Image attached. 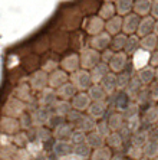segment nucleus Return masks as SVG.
Returning <instances> with one entry per match:
<instances>
[{"instance_id": "1", "label": "nucleus", "mask_w": 158, "mask_h": 160, "mask_svg": "<svg viewBox=\"0 0 158 160\" xmlns=\"http://www.w3.org/2000/svg\"><path fill=\"white\" fill-rule=\"evenodd\" d=\"M79 61H81L82 69L88 71V69H92L95 65H98L101 62V53L92 48L82 49L81 55H79Z\"/></svg>"}, {"instance_id": "2", "label": "nucleus", "mask_w": 158, "mask_h": 160, "mask_svg": "<svg viewBox=\"0 0 158 160\" xmlns=\"http://www.w3.org/2000/svg\"><path fill=\"white\" fill-rule=\"evenodd\" d=\"M70 79H72V84H74L75 88L79 92H84V91L89 89L92 85L91 74L86 69H78V71H75L72 74V77H70Z\"/></svg>"}, {"instance_id": "3", "label": "nucleus", "mask_w": 158, "mask_h": 160, "mask_svg": "<svg viewBox=\"0 0 158 160\" xmlns=\"http://www.w3.org/2000/svg\"><path fill=\"white\" fill-rule=\"evenodd\" d=\"M141 18L136 13H129V15L122 18V33H125L127 36L129 35H135L136 29L140 26Z\"/></svg>"}, {"instance_id": "4", "label": "nucleus", "mask_w": 158, "mask_h": 160, "mask_svg": "<svg viewBox=\"0 0 158 160\" xmlns=\"http://www.w3.org/2000/svg\"><path fill=\"white\" fill-rule=\"evenodd\" d=\"M127 62H128V55L125 52H115L112 59L109 61L108 67H109V71L114 72V74H119L125 69L127 67Z\"/></svg>"}, {"instance_id": "5", "label": "nucleus", "mask_w": 158, "mask_h": 160, "mask_svg": "<svg viewBox=\"0 0 158 160\" xmlns=\"http://www.w3.org/2000/svg\"><path fill=\"white\" fill-rule=\"evenodd\" d=\"M111 35L107 33V32H101V33L95 35V36L91 38V41H89V45H91L92 49H95V51H105V49H108V46H109L111 43Z\"/></svg>"}, {"instance_id": "6", "label": "nucleus", "mask_w": 158, "mask_h": 160, "mask_svg": "<svg viewBox=\"0 0 158 160\" xmlns=\"http://www.w3.org/2000/svg\"><path fill=\"white\" fill-rule=\"evenodd\" d=\"M154 25H155V19L152 16H145V18L141 19L140 26L136 29V36L138 38H144L147 35H151L154 32Z\"/></svg>"}, {"instance_id": "7", "label": "nucleus", "mask_w": 158, "mask_h": 160, "mask_svg": "<svg viewBox=\"0 0 158 160\" xmlns=\"http://www.w3.org/2000/svg\"><path fill=\"white\" fill-rule=\"evenodd\" d=\"M91 102L92 101H91V98H89V95L86 92H78L76 95L72 98V108L76 110V111L84 112L89 108Z\"/></svg>"}, {"instance_id": "8", "label": "nucleus", "mask_w": 158, "mask_h": 160, "mask_svg": "<svg viewBox=\"0 0 158 160\" xmlns=\"http://www.w3.org/2000/svg\"><path fill=\"white\" fill-rule=\"evenodd\" d=\"M69 77L63 69H56L50 74V77H48V84L50 88H56L58 89L60 85H63L65 82H68Z\"/></svg>"}, {"instance_id": "9", "label": "nucleus", "mask_w": 158, "mask_h": 160, "mask_svg": "<svg viewBox=\"0 0 158 160\" xmlns=\"http://www.w3.org/2000/svg\"><path fill=\"white\" fill-rule=\"evenodd\" d=\"M78 94V89L75 88V85L72 82H65L63 85H60L56 89V95H58L59 100H65L69 101Z\"/></svg>"}, {"instance_id": "10", "label": "nucleus", "mask_w": 158, "mask_h": 160, "mask_svg": "<svg viewBox=\"0 0 158 160\" xmlns=\"http://www.w3.org/2000/svg\"><path fill=\"white\" fill-rule=\"evenodd\" d=\"M107 110H108V105L105 101H92L86 111H88V114L92 117V118L98 120V118H102V117L105 116Z\"/></svg>"}, {"instance_id": "11", "label": "nucleus", "mask_w": 158, "mask_h": 160, "mask_svg": "<svg viewBox=\"0 0 158 160\" xmlns=\"http://www.w3.org/2000/svg\"><path fill=\"white\" fill-rule=\"evenodd\" d=\"M74 133V126L69 123H63L59 127L55 128V133H53V137L58 140V142H68Z\"/></svg>"}, {"instance_id": "12", "label": "nucleus", "mask_w": 158, "mask_h": 160, "mask_svg": "<svg viewBox=\"0 0 158 160\" xmlns=\"http://www.w3.org/2000/svg\"><path fill=\"white\" fill-rule=\"evenodd\" d=\"M108 72H109V67H108V63L99 62L98 65H95V67L91 69V72H89V74H91L92 84H99Z\"/></svg>"}, {"instance_id": "13", "label": "nucleus", "mask_w": 158, "mask_h": 160, "mask_svg": "<svg viewBox=\"0 0 158 160\" xmlns=\"http://www.w3.org/2000/svg\"><path fill=\"white\" fill-rule=\"evenodd\" d=\"M56 101H58V95H56V91H53V88H45L42 89V94L39 97V102H41V107H53Z\"/></svg>"}, {"instance_id": "14", "label": "nucleus", "mask_w": 158, "mask_h": 160, "mask_svg": "<svg viewBox=\"0 0 158 160\" xmlns=\"http://www.w3.org/2000/svg\"><path fill=\"white\" fill-rule=\"evenodd\" d=\"M62 69L65 72H75L79 69V67H81V61H79V55H76V53H70V55H68L65 59L62 61Z\"/></svg>"}, {"instance_id": "15", "label": "nucleus", "mask_w": 158, "mask_h": 160, "mask_svg": "<svg viewBox=\"0 0 158 160\" xmlns=\"http://www.w3.org/2000/svg\"><path fill=\"white\" fill-rule=\"evenodd\" d=\"M103 29H105V22H103L99 16H93V18H91L88 20V23H86V32H88L89 35H92V36L101 33Z\"/></svg>"}, {"instance_id": "16", "label": "nucleus", "mask_w": 158, "mask_h": 160, "mask_svg": "<svg viewBox=\"0 0 158 160\" xmlns=\"http://www.w3.org/2000/svg\"><path fill=\"white\" fill-rule=\"evenodd\" d=\"M132 56H134L132 58L134 67H135L138 71L145 67H148V63H150V52H147V51H144V49L140 48Z\"/></svg>"}, {"instance_id": "17", "label": "nucleus", "mask_w": 158, "mask_h": 160, "mask_svg": "<svg viewBox=\"0 0 158 160\" xmlns=\"http://www.w3.org/2000/svg\"><path fill=\"white\" fill-rule=\"evenodd\" d=\"M105 30L107 33H109L111 36L121 33L122 32V18L121 16H114L112 19L105 22Z\"/></svg>"}, {"instance_id": "18", "label": "nucleus", "mask_w": 158, "mask_h": 160, "mask_svg": "<svg viewBox=\"0 0 158 160\" xmlns=\"http://www.w3.org/2000/svg\"><path fill=\"white\" fill-rule=\"evenodd\" d=\"M53 154L58 157H66L74 154V146L69 142H56L53 144Z\"/></svg>"}, {"instance_id": "19", "label": "nucleus", "mask_w": 158, "mask_h": 160, "mask_svg": "<svg viewBox=\"0 0 158 160\" xmlns=\"http://www.w3.org/2000/svg\"><path fill=\"white\" fill-rule=\"evenodd\" d=\"M157 45H158V36L154 33L147 35L144 38H140V48L147 51V52H154L157 49Z\"/></svg>"}, {"instance_id": "20", "label": "nucleus", "mask_w": 158, "mask_h": 160, "mask_svg": "<svg viewBox=\"0 0 158 160\" xmlns=\"http://www.w3.org/2000/svg\"><path fill=\"white\" fill-rule=\"evenodd\" d=\"M151 6H152V0H134V13L140 16H148L151 13Z\"/></svg>"}, {"instance_id": "21", "label": "nucleus", "mask_w": 158, "mask_h": 160, "mask_svg": "<svg viewBox=\"0 0 158 160\" xmlns=\"http://www.w3.org/2000/svg\"><path fill=\"white\" fill-rule=\"evenodd\" d=\"M101 87L103 88V91L108 94H112L115 92V89H117V74H114V72H108L105 77H103V79L99 82Z\"/></svg>"}, {"instance_id": "22", "label": "nucleus", "mask_w": 158, "mask_h": 160, "mask_svg": "<svg viewBox=\"0 0 158 160\" xmlns=\"http://www.w3.org/2000/svg\"><path fill=\"white\" fill-rule=\"evenodd\" d=\"M96 128V120L92 118L91 116H84L81 118V121L76 124V130L82 131V133L88 134L91 131H93Z\"/></svg>"}, {"instance_id": "23", "label": "nucleus", "mask_w": 158, "mask_h": 160, "mask_svg": "<svg viewBox=\"0 0 158 160\" xmlns=\"http://www.w3.org/2000/svg\"><path fill=\"white\" fill-rule=\"evenodd\" d=\"M86 144L93 150L99 149V147H103V144H105V138H103L96 130H93V131L86 134Z\"/></svg>"}, {"instance_id": "24", "label": "nucleus", "mask_w": 158, "mask_h": 160, "mask_svg": "<svg viewBox=\"0 0 158 160\" xmlns=\"http://www.w3.org/2000/svg\"><path fill=\"white\" fill-rule=\"evenodd\" d=\"M136 77H138V79L141 81L142 85H148V84H151V82L155 79V68L148 65V67L140 69L138 74H136Z\"/></svg>"}, {"instance_id": "25", "label": "nucleus", "mask_w": 158, "mask_h": 160, "mask_svg": "<svg viewBox=\"0 0 158 160\" xmlns=\"http://www.w3.org/2000/svg\"><path fill=\"white\" fill-rule=\"evenodd\" d=\"M107 121H108V126H109L111 131H119L122 127L125 126V118H124V114H122V112H114V114H111Z\"/></svg>"}, {"instance_id": "26", "label": "nucleus", "mask_w": 158, "mask_h": 160, "mask_svg": "<svg viewBox=\"0 0 158 160\" xmlns=\"http://www.w3.org/2000/svg\"><path fill=\"white\" fill-rule=\"evenodd\" d=\"M53 114V111H52V107H39L35 111V121H36L37 124H48L49 118H50V116Z\"/></svg>"}, {"instance_id": "27", "label": "nucleus", "mask_w": 158, "mask_h": 160, "mask_svg": "<svg viewBox=\"0 0 158 160\" xmlns=\"http://www.w3.org/2000/svg\"><path fill=\"white\" fill-rule=\"evenodd\" d=\"M129 101H131V98L128 97V94L125 91H119L114 100V105L119 112H125L127 108L129 107Z\"/></svg>"}, {"instance_id": "28", "label": "nucleus", "mask_w": 158, "mask_h": 160, "mask_svg": "<svg viewBox=\"0 0 158 160\" xmlns=\"http://www.w3.org/2000/svg\"><path fill=\"white\" fill-rule=\"evenodd\" d=\"M70 110H72V104L69 101H65V100H58L53 104V107H52L53 114H58V116L65 117V118H66V116L69 114Z\"/></svg>"}, {"instance_id": "29", "label": "nucleus", "mask_w": 158, "mask_h": 160, "mask_svg": "<svg viewBox=\"0 0 158 160\" xmlns=\"http://www.w3.org/2000/svg\"><path fill=\"white\" fill-rule=\"evenodd\" d=\"M115 9L118 16H127L134 9V0H115Z\"/></svg>"}, {"instance_id": "30", "label": "nucleus", "mask_w": 158, "mask_h": 160, "mask_svg": "<svg viewBox=\"0 0 158 160\" xmlns=\"http://www.w3.org/2000/svg\"><path fill=\"white\" fill-rule=\"evenodd\" d=\"M88 95L91 101H105L107 98V92L103 91L101 84H92L91 88L88 89Z\"/></svg>"}, {"instance_id": "31", "label": "nucleus", "mask_w": 158, "mask_h": 160, "mask_svg": "<svg viewBox=\"0 0 158 160\" xmlns=\"http://www.w3.org/2000/svg\"><path fill=\"white\" fill-rule=\"evenodd\" d=\"M114 16H117L115 4L111 3V2H105L99 9V18L102 19V20H109V19H112Z\"/></svg>"}, {"instance_id": "32", "label": "nucleus", "mask_w": 158, "mask_h": 160, "mask_svg": "<svg viewBox=\"0 0 158 160\" xmlns=\"http://www.w3.org/2000/svg\"><path fill=\"white\" fill-rule=\"evenodd\" d=\"M127 39H128V36L125 33H118L115 35L112 39H111V49L114 51V52H121V51H124L125 48V43H127Z\"/></svg>"}, {"instance_id": "33", "label": "nucleus", "mask_w": 158, "mask_h": 160, "mask_svg": "<svg viewBox=\"0 0 158 160\" xmlns=\"http://www.w3.org/2000/svg\"><path fill=\"white\" fill-rule=\"evenodd\" d=\"M140 49V38L136 35H129L128 39H127V43H125V48H124V52L127 55H134Z\"/></svg>"}, {"instance_id": "34", "label": "nucleus", "mask_w": 158, "mask_h": 160, "mask_svg": "<svg viewBox=\"0 0 158 160\" xmlns=\"http://www.w3.org/2000/svg\"><path fill=\"white\" fill-rule=\"evenodd\" d=\"M141 87H142V84H141V81L138 79V77H134V78H131L128 87L125 88V92L128 94L129 98H136L141 91Z\"/></svg>"}, {"instance_id": "35", "label": "nucleus", "mask_w": 158, "mask_h": 160, "mask_svg": "<svg viewBox=\"0 0 158 160\" xmlns=\"http://www.w3.org/2000/svg\"><path fill=\"white\" fill-rule=\"evenodd\" d=\"M147 142H148V133L144 130H136L131 136V143L135 147H144Z\"/></svg>"}, {"instance_id": "36", "label": "nucleus", "mask_w": 158, "mask_h": 160, "mask_svg": "<svg viewBox=\"0 0 158 160\" xmlns=\"http://www.w3.org/2000/svg\"><path fill=\"white\" fill-rule=\"evenodd\" d=\"M142 153H144V156H145V159H148V160L158 157V143L148 140L145 143V146L142 147Z\"/></svg>"}, {"instance_id": "37", "label": "nucleus", "mask_w": 158, "mask_h": 160, "mask_svg": "<svg viewBox=\"0 0 158 160\" xmlns=\"http://www.w3.org/2000/svg\"><path fill=\"white\" fill-rule=\"evenodd\" d=\"M48 84V75L45 72H35V75L32 77V87L35 89H45Z\"/></svg>"}, {"instance_id": "38", "label": "nucleus", "mask_w": 158, "mask_h": 160, "mask_svg": "<svg viewBox=\"0 0 158 160\" xmlns=\"http://www.w3.org/2000/svg\"><path fill=\"white\" fill-rule=\"evenodd\" d=\"M112 157V153H111L109 147H99V149H95L93 153L91 154L92 160H111Z\"/></svg>"}, {"instance_id": "39", "label": "nucleus", "mask_w": 158, "mask_h": 160, "mask_svg": "<svg viewBox=\"0 0 158 160\" xmlns=\"http://www.w3.org/2000/svg\"><path fill=\"white\" fill-rule=\"evenodd\" d=\"M129 81H131V74L128 71H122L117 74V89L119 91H125V88L128 87Z\"/></svg>"}, {"instance_id": "40", "label": "nucleus", "mask_w": 158, "mask_h": 160, "mask_svg": "<svg viewBox=\"0 0 158 160\" xmlns=\"http://www.w3.org/2000/svg\"><path fill=\"white\" fill-rule=\"evenodd\" d=\"M105 140H107L111 149H119V147H122V143H124V140H122V137L119 136L118 131H112Z\"/></svg>"}, {"instance_id": "41", "label": "nucleus", "mask_w": 158, "mask_h": 160, "mask_svg": "<svg viewBox=\"0 0 158 160\" xmlns=\"http://www.w3.org/2000/svg\"><path fill=\"white\" fill-rule=\"evenodd\" d=\"M74 154L78 157H81V159H86V157H89L92 154V149L86 143L79 144V146H74Z\"/></svg>"}, {"instance_id": "42", "label": "nucleus", "mask_w": 158, "mask_h": 160, "mask_svg": "<svg viewBox=\"0 0 158 160\" xmlns=\"http://www.w3.org/2000/svg\"><path fill=\"white\" fill-rule=\"evenodd\" d=\"M69 143L72 146L84 144V143H86V134L79 130H74V133H72V136H70V138H69Z\"/></svg>"}, {"instance_id": "43", "label": "nucleus", "mask_w": 158, "mask_h": 160, "mask_svg": "<svg viewBox=\"0 0 158 160\" xmlns=\"http://www.w3.org/2000/svg\"><path fill=\"white\" fill-rule=\"evenodd\" d=\"M84 117V114H82L81 111H76V110H70L69 111V114L66 116V123H69V124H72L74 127H76V124L81 121V118Z\"/></svg>"}, {"instance_id": "44", "label": "nucleus", "mask_w": 158, "mask_h": 160, "mask_svg": "<svg viewBox=\"0 0 158 160\" xmlns=\"http://www.w3.org/2000/svg\"><path fill=\"white\" fill-rule=\"evenodd\" d=\"M98 133L102 136L103 138H107L108 136H109L112 131H111V128H109V126H108V121L107 120H101L99 123H96V128H95Z\"/></svg>"}, {"instance_id": "45", "label": "nucleus", "mask_w": 158, "mask_h": 160, "mask_svg": "<svg viewBox=\"0 0 158 160\" xmlns=\"http://www.w3.org/2000/svg\"><path fill=\"white\" fill-rule=\"evenodd\" d=\"M125 121H127V123H125V126L128 127L129 130L132 131H136V130H140V117H138V114H136V116H132V117H129V118H127L125 120Z\"/></svg>"}, {"instance_id": "46", "label": "nucleus", "mask_w": 158, "mask_h": 160, "mask_svg": "<svg viewBox=\"0 0 158 160\" xmlns=\"http://www.w3.org/2000/svg\"><path fill=\"white\" fill-rule=\"evenodd\" d=\"M65 120H66L65 117H60V116H58V114H52L50 118H49V121H48V127H49V128H53V130H55L56 127H59L60 124L66 123Z\"/></svg>"}, {"instance_id": "47", "label": "nucleus", "mask_w": 158, "mask_h": 160, "mask_svg": "<svg viewBox=\"0 0 158 160\" xmlns=\"http://www.w3.org/2000/svg\"><path fill=\"white\" fill-rule=\"evenodd\" d=\"M145 120H147L148 123H155V121H158V107L148 108V111L145 112Z\"/></svg>"}, {"instance_id": "48", "label": "nucleus", "mask_w": 158, "mask_h": 160, "mask_svg": "<svg viewBox=\"0 0 158 160\" xmlns=\"http://www.w3.org/2000/svg\"><path fill=\"white\" fill-rule=\"evenodd\" d=\"M37 138H39V140H42V142H48V140H50V138H52L50 128H45V127L39 128V130H37Z\"/></svg>"}, {"instance_id": "49", "label": "nucleus", "mask_w": 158, "mask_h": 160, "mask_svg": "<svg viewBox=\"0 0 158 160\" xmlns=\"http://www.w3.org/2000/svg\"><path fill=\"white\" fill-rule=\"evenodd\" d=\"M142 154H144V153H142V147H135V146H131V147H129V150H128V156L132 157V159H135V160H140Z\"/></svg>"}, {"instance_id": "50", "label": "nucleus", "mask_w": 158, "mask_h": 160, "mask_svg": "<svg viewBox=\"0 0 158 160\" xmlns=\"http://www.w3.org/2000/svg\"><path fill=\"white\" fill-rule=\"evenodd\" d=\"M114 53H115V52L112 51V49H105V51H102V53H101V62L109 63V61L112 59Z\"/></svg>"}, {"instance_id": "51", "label": "nucleus", "mask_w": 158, "mask_h": 160, "mask_svg": "<svg viewBox=\"0 0 158 160\" xmlns=\"http://www.w3.org/2000/svg\"><path fill=\"white\" fill-rule=\"evenodd\" d=\"M150 67L152 68H158V51H154V52L150 53Z\"/></svg>"}, {"instance_id": "52", "label": "nucleus", "mask_w": 158, "mask_h": 160, "mask_svg": "<svg viewBox=\"0 0 158 160\" xmlns=\"http://www.w3.org/2000/svg\"><path fill=\"white\" fill-rule=\"evenodd\" d=\"M147 133H148V140H150V142L158 143V127H155V128H152V130L147 131Z\"/></svg>"}, {"instance_id": "53", "label": "nucleus", "mask_w": 158, "mask_h": 160, "mask_svg": "<svg viewBox=\"0 0 158 160\" xmlns=\"http://www.w3.org/2000/svg\"><path fill=\"white\" fill-rule=\"evenodd\" d=\"M151 16L158 20V0H152V6H151Z\"/></svg>"}, {"instance_id": "54", "label": "nucleus", "mask_w": 158, "mask_h": 160, "mask_svg": "<svg viewBox=\"0 0 158 160\" xmlns=\"http://www.w3.org/2000/svg\"><path fill=\"white\" fill-rule=\"evenodd\" d=\"M150 98H152V100H158V82L151 87V89H150Z\"/></svg>"}, {"instance_id": "55", "label": "nucleus", "mask_w": 158, "mask_h": 160, "mask_svg": "<svg viewBox=\"0 0 158 160\" xmlns=\"http://www.w3.org/2000/svg\"><path fill=\"white\" fill-rule=\"evenodd\" d=\"M22 124H23V127L25 128H30V126H32V117L30 116H27V114H25V116L22 117Z\"/></svg>"}, {"instance_id": "56", "label": "nucleus", "mask_w": 158, "mask_h": 160, "mask_svg": "<svg viewBox=\"0 0 158 160\" xmlns=\"http://www.w3.org/2000/svg\"><path fill=\"white\" fill-rule=\"evenodd\" d=\"M111 160H127V157L122 156V154H115V156L111 157Z\"/></svg>"}, {"instance_id": "57", "label": "nucleus", "mask_w": 158, "mask_h": 160, "mask_svg": "<svg viewBox=\"0 0 158 160\" xmlns=\"http://www.w3.org/2000/svg\"><path fill=\"white\" fill-rule=\"evenodd\" d=\"M154 35L158 36V20H155V25H154Z\"/></svg>"}, {"instance_id": "58", "label": "nucleus", "mask_w": 158, "mask_h": 160, "mask_svg": "<svg viewBox=\"0 0 158 160\" xmlns=\"http://www.w3.org/2000/svg\"><path fill=\"white\" fill-rule=\"evenodd\" d=\"M155 79H157V82H158V68H155Z\"/></svg>"}, {"instance_id": "59", "label": "nucleus", "mask_w": 158, "mask_h": 160, "mask_svg": "<svg viewBox=\"0 0 158 160\" xmlns=\"http://www.w3.org/2000/svg\"><path fill=\"white\" fill-rule=\"evenodd\" d=\"M140 160H148V159H140Z\"/></svg>"}, {"instance_id": "60", "label": "nucleus", "mask_w": 158, "mask_h": 160, "mask_svg": "<svg viewBox=\"0 0 158 160\" xmlns=\"http://www.w3.org/2000/svg\"><path fill=\"white\" fill-rule=\"evenodd\" d=\"M157 49H158V45H157Z\"/></svg>"}]
</instances>
